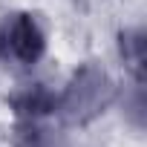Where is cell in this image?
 Returning a JSON list of instances; mask_svg holds the SVG:
<instances>
[{
	"label": "cell",
	"instance_id": "obj_2",
	"mask_svg": "<svg viewBox=\"0 0 147 147\" xmlns=\"http://www.w3.org/2000/svg\"><path fill=\"white\" fill-rule=\"evenodd\" d=\"M46 52V35L35 15L12 12L0 20V63L35 66Z\"/></svg>",
	"mask_w": 147,
	"mask_h": 147
},
{
	"label": "cell",
	"instance_id": "obj_1",
	"mask_svg": "<svg viewBox=\"0 0 147 147\" xmlns=\"http://www.w3.org/2000/svg\"><path fill=\"white\" fill-rule=\"evenodd\" d=\"M115 81L98 63H81L66 87L55 92V115L69 127H84L95 121L115 101Z\"/></svg>",
	"mask_w": 147,
	"mask_h": 147
},
{
	"label": "cell",
	"instance_id": "obj_3",
	"mask_svg": "<svg viewBox=\"0 0 147 147\" xmlns=\"http://www.w3.org/2000/svg\"><path fill=\"white\" fill-rule=\"evenodd\" d=\"M12 110L18 118H49L55 115V92L46 90L43 84L26 87L18 95H12Z\"/></svg>",
	"mask_w": 147,
	"mask_h": 147
},
{
	"label": "cell",
	"instance_id": "obj_5",
	"mask_svg": "<svg viewBox=\"0 0 147 147\" xmlns=\"http://www.w3.org/2000/svg\"><path fill=\"white\" fill-rule=\"evenodd\" d=\"M118 55L130 75L136 78V87L144 84V32L141 29H124L118 35Z\"/></svg>",
	"mask_w": 147,
	"mask_h": 147
},
{
	"label": "cell",
	"instance_id": "obj_4",
	"mask_svg": "<svg viewBox=\"0 0 147 147\" xmlns=\"http://www.w3.org/2000/svg\"><path fill=\"white\" fill-rule=\"evenodd\" d=\"M15 147H69L61 130L49 127L46 118H18Z\"/></svg>",
	"mask_w": 147,
	"mask_h": 147
}]
</instances>
